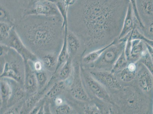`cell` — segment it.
I'll list each match as a JSON object with an SVG mask.
<instances>
[{"label": "cell", "instance_id": "cell-26", "mask_svg": "<svg viewBox=\"0 0 153 114\" xmlns=\"http://www.w3.org/2000/svg\"><path fill=\"white\" fill-rule=\"evenodd\" d=\"M0 12H1V16H0L1 22H5V23L15 25V21L12 18L10 12L7 8L1 3Z\"/></svg>", "mask_w": 153, "mask_h": 114}, {"label": "cell", "instance_id": "cell-16", "mask_svg": "<svg viewBox=\"0 0 153 114\" xmlns=\"http://www.w3.org/2000/svg\"><path fill=\"white\" fill-rule=\"evenodd\" d=\"M68 24H66L65 25V34L64 36L63 44H62V48L58 56L57 64L55 70L54 72V74L58 72V69L60 68L65 62L66 61L68 58L70 56L69 51H68L67 40V36L68 31Z\"/></svg>", "mask_w": 153, "mask_h": 114}, {"label": "cell", "instance_id": "cell-23", "mask_svg": "<svg viewBox=\"0 0 153 114\" xmlns=\"http://www.w3.org/2000/svg\"><path fill=\"white\" fill-rule=\"evenodd\" d=\"M129 63L124 50L115 62L111 72L114 74L120 73L123 69L127 67Z\"/></svg>", "mask_w": 153, "mask_h": 114}, {"label": "cell", "instance_id": "cell-13", "mask_svg": "<svg viewBox=\"0 0 153 114\" xmlns=\"http://www.w3.org/2000/svg\"><path fill=\"white\" fill-rule=\"evenodd\" d=\"M137 81L139 87L144 92H149L152 89L153 76L144 65L139 71Z\"/></svg>", "mask_w": 153, "mask_h": 114}, {"label": "cell", "instance_id": "cell-14", "mask_svg": "<svg viewBox=\"0 0 153 114\" xmlns=\"http://www.w3.org/2000/svg\"><path fill=\"white\" fill-rule=\"evenodd\" d=\"M50 85V83H47V85L42 90L28 97L23 103L20 113H30L36 104L38 103L39 101H41L44 93L48 89Z\"/></svg>", "mask_w": 153, "mask_h": 114}, {"label": "cell", "instance_id": "cell-6", "mask_svg": "<svg viewBox=\"0 0 153 114\" xmlns=\"http://www.w3.org/2000/svg\"><path fill=\"white\" fill-rule=\"evenodd\" d=\"M73 73L71 83L70 87L71 95L78 101L87 102L90 101L82 79L81 69L77 62L73 66Z\"/></svg>", "mask_w": 153, "mask_h": 114}, {"label": "cell", "instance_id": "cell-5", "mask_svg": "<svg viewBox=\"0 0 153 114\" xmlns=\"http://www.w3.org/2000/svg\"><path fill=\"white\" fill-rule=\"evenodd\" d=\"M1 44H5L16 51L23 58L25 61L34 62L38 59L35 54L27 48L18 34L15 26L12 29L9 37Z\"/></svg>", "mask_w": 153, "mask_h": 114}, {"label": "cell", "instance_id": "cell-25", "mask_svg": "<svg viewBox=\"0 0 153 114\" xmlns=\"http://www.w3.org/2000/svg\"><path fill=\"white\" fill-rule=\"evenodd\" d=\"M15 25L5 22L0 23V39L1 42L4 41L10 34Z\"/></svg>", "mask_w": 153, "mask_h": 114}, {"label": "cell", "instance_id": "cell-2", "mask_svg": "<svg viewBox=\"0 0 153 114\" xmlns=\"http://www.w3.org/2000/svg\"><path fill=\"white\" fill-rule=\"evenodd\" d=\"M15 26L23 42L35 55L56 54L63 44L65 26L62 16L25 15Z\"/></svg>", "mask_w": 153, "mask_h": 114}, {"label": "cell", "instance_id": "cell-34", "mask_svg": "<svg viewBox=\"0 0 153 114\" xmlns=\"http://www.w3.org/2000/svg\"><path fill=\"white\" fill-rule=\"evenodd\" d=\"M146 47L147 50L149 53V55H150V58H151L152 61L153 63V47L150 45L149 44L145 43Z\"/></svg>", "mask_w": 153, "mask_h": 114}, {"label": "cell", "instance_id": "cell-17", "mask_svg": "<svg viewBox=\"0 0 153 114\" xmlns=\"http://www.w3.org/2000/svg\"><path fill=\"white\" fill-rule=\"evenodd\" d=\"M67 40L69 55L72 58L76 55L80 48V39L74 33L68 30Z\"/></svg>", "mask_w": 153, "mask_h": 114}, {"label": "cell", "instance_id": "cell-3", "mask_svg": "<svg viewBox=\"0 0 153 114\" xmlns=\"http://www.w3.org/2000/svg\"><path fill=\"white\" fill-rule=\"evenodd\" d=\"M1 64L3 65L1 78L12 79L24 87L25 63L22 57L10 47L7 52L1 56Z\"/></svg>", "mask_w": 153, "mask_h": 114}, {"label": "cell", "instance_id": "cell-24", "mask_svg": "<svg viewBox=\"0 0 153 114\" xmlns=\"http://www.w3.org/2000/svg\"><path fill=\"white\" fill-rule=\"evenodd\" d=\"M139 7L144 16L148 17H153V0H140Z\"/></svg>", "mask_w": 153, "mask_h": 114}, {"label": "cell", "instance_id": "cell-33", "mask_svg": "<svg viewBox=\"0 0 153 114\" xmlns=\"http://www.w3.org/2000/svg\"><path fill=\"white\" fill-rule=\"evenodd\" d=\"M54 103L56 107L58 106L62 105V104L65 102L64 101L63 98L60 95L58 96L55 97L54 99Z\"/></svg>", "mask_w": 153, "mask_h": 114}, {"label": "cell", "instance_id": "cell-4", "mask_svg": "<svg viewBox=\"0 0 153 114\" xmlns=\"http://www.w3.org/2000/svg\"><path fill=\"white\" fill-rule=\"evenodd\" d=\"M126 40L117 41L110 46L97 60L91 64L92 67L98 70L111 71L115 62L124 50Z\"/></svg>", "mask_w": 153, "mask_h": 114}, {"label": "cell", "instance_id": "cell-15", "mask_svg": "<svg viewBox=\"0 0 153 114\" xmlns=\"http://www.w3.org/2000/svg\"><path fill=\"white\" fill-rule=\"evenodd\" d=\"M146 50L145 44L142 40L132 39L131 53L129 62L137 61L140 59Z\"/></svg>", "mask_w": 153, "mask_h": 114}, {"label": "cell", "instance_id": "cell-31", "mask_svg": "<svg viewBox=\"0 0 153 114\" xmlns=\"http://www.w3.org/2000/svg\"><path fill=\"white\" fill-rule=\"evenodd\" d=\"M83 112L85 114H95L101 113V110L95 104H87L83 107Z\"/></svg>", "mask_w": 153, "mask_h": 114}, {"label": "cell", "instance_id": "cell-36", "mask_svg": "<svg viewBox=\"0 0 153 114\" xmlns=\"http://www.w3.org/2000/svg\"><path fill=\"white\" fill-rule=\"evenodd\" d=\"M24 1L25 2L26 5V8H27L33 4L34 3L37 2V1H40V0H24Z\"/></svg>", "mask_w": 153, "mask_h": 114}, {"label": "cell", "instance_id": "cell-30", "mask_svg": "<svg viewBox=\"0 0 153 114\" xmlns=\"http://www.w3.org/2000/svg\"><path fill=\"white\" fill-rule=\"evenodd\" d=\"M72 112V109L70 105L66 102L56 107L54 113L56 114H70Z\"/></svg>", "mask_w": 153, "mask_h": 114}, {"label": "cell", "instance_id": "cell-9", "mask_svg": "<svg viewBox=\"0 0 153 114\" xmlns=\"http://www.w3.org/2000/svg\"><path fill=\"white\" fill-rule=\"evenodd\" d=\"M90 74L105 87L115 90H120L122 89L121 85L115 74L111 71L94 70L90 72Z\"/></svg>", "mask_w": 153, "mask_h": 114}, {"label": "cell", "instance_id": "cell-27", "mask_svg": "<svg viewBox=\"0 0 153 114\" xmlns=\"http://www.w3.org/2000/svg\"><path fill=\"white\" fill-rule=\"evenodd\" d=\"M129 2L131 5L135 17L137 21V25L139 26L141 30H144L145 28L144 24L143 23L142 19L140 17L139 13L138 7H137V0H129Z\"/></svg>", "mask_w": 153, "mask_h": 114}, {"label": "cell", "instance_id": "cell-21", "mask_svg": "<svg viewBox=\"0 0 153 114\" xmlns=\"http://www.w3.org/2000/svg\"><path fill=\"white\" fill-rule=\"evenodd\" d=\"M58 58L55 53L48 54L43 56L41 60L45 69L49 71H53L54 73L57 64Z\"/></svg>", "mask_w": 153, "mask_h": 114}, {"label": "cell", "instance_id": "cell-35", "mask_svg": "<svg viewBox=\"0 0 153 114\" xmlns=\"http://www.w3.org/2000/svg\"><path fill=\"white\" fill-rule=\"evenodd\" d=\"M148 33L149 35L151 36V38H153V20L150 23L148 28Z\"/></svg>", "mask_w": 153, "mask_h": 114}, {"label": "cell", "instance_id": "cell-22", "mask_svg": "<svg viewBox=\"0 0 153 114\" xmlns=\"http://www.w3.org/2000/svg\"><path fill=\"white\" fill-rule=\"evenodd\" d=\"M72 57L70 56L62 65L58 73V77L60 80H66L69 78L73 73V65L72 64Z\"/></svg>", "mask_w": 153, "mask_h": 114}, {"label": "cell", "instance_id": "cell-10", "mask_svg": "<svg viewBox=\"0 0 153 114\" xmlns=\"http://www.w3.org/2000/svg\"><path fill=\"white\" fill-rule=\"evenodd\" d=\"M19 83L7 78H1V110L7 107L15 88Z\"/></svg>", "mask_w": 153, "mask_h": 114}, {"label": "cell", "instance_id": "cell-19", "mask_svg": "<svg viewBox=\"0 0 153 114\" xmlns=\"http://www.w3.org/2000/svg\"><path fill=\"white\" fill-rule=\"evenodd\" d=\"M137 67L135 62H129L127 67L120 73L121 80L125 82H130L135 77Z\"/></svg>", "mask_w": 153, "mask_h": 114}, {"label": "cell", "instance_id": "cell-8", "mask_svg": "<svg viewBox=\"0 0 153 114\" xmlns=\"http://www.w3.org/2000/svg\"><path fill=\"white\" fill-rule=\"evenodd\" d=\"M81 74L88 88L94 95L100 99L112 103L110 95L105 87L92 76L89 73L81 70Z\"/></svg>", "mask_w": 153, "mask_h": 114}, {"label": "cell", "instance_id": "cell-12", "mask_svg": "<svg viewBox=\"0 0 153 114\" xmlns=\"http://www.w3.org/2000/svg\"><path fill=\"white\" fill-rule=\"evenodd\" d=\"M136 21L131 5L129 2L122 30L118 37V40L126 38L135 28H137V24Z\"/></svg>", "mask_w": 153, "mask_h": 114}, {"label": "cell", "instance_id": "cell-28", "mask_svg": "<svg viewBox=\"0 0 153 114\" xmlns=\"http://www.w3.org/2000/svg\"><path fill=\"white\" fill-rule=\"evenodd\" d=\"M37 83H38L39 90L40 91L42 90L46 86L48 76L45 70L38 72H35Z\"/></svg>", "mask_w": 153, "mask_h": 114}, {"label": "cell", "instance_id": "cell-18", "mask_svg": "<svg viewBox=\"0 0 153 114\" xmlns=\"http://www.w3.org/2000/svg\"><path fill=\"white\" fill-rule=\"evenodd\" d=\"M67 80H59L55 83L47 92L46 94L47 98L53 99L58 96L60 95L68 85Z\"/></svg>", "mask_w": 153, "mask_h": 114}, {"label": "cell", "instance_id": "cell-32", "mask_svg": "<svg viewBox=\"0 0 153 114\" xmlns=\"http://www.w3.org/2000/svg\"><path fill=\"white\" fill-rule=\"evenodd\" d=\"M32 64L33 69L35 72L41 71L45 69L44 64L42 60L37 59L34 62H33Z\"/></svg>", "mask_w": 153, "mask_h": 114}, {"label": "cell", "instance_id": "cell-11", "mask_svg": "<svg viewBox=\"0 0 153 114\" xmlns=\"http://www.w3.org/2000/svg\"><path fill=\"white\" fill-rule=\"evenodd\" d=\"M25 76L24 88L30 95L38 91L39 87L35 72L33 67V62L25 61Z\"/></svg>", "mask_w": 153, "mask_h": 114}, {"label": "cell", "instance_id": "cell-7", "mask_svg": "<svg viewBox=\"0 0 153 114\" xmlns=\"http://www.w3.org/2000/svg\"><path fill=\"white\" fill-rule=\"evenodd\" d=\"M27 15L62 16L56 4L47 0H40L26 8L24 11L23 16Z\"/></svg>", "mask_w": 153, "mask_h": 114}, {"label": "cell", "instance_id": "cell-20", "mask_svg": "<svg viewBox=\"0 0 153 114\" xmlns=\"http://www.w3.org/2000/svg\"><path fill=\"white\" fill-rule=\"evenodd\" d=\"M117 41V40H114L112 42L108 44V45L105 46L103 47L102 48L93 51L92 52L89 53L88 54H87V55L83 57L82 59L83 62L86 64L94 63L102 55V53L108 47L112 45V44H114V43L116 42Z\"/></svg>", "mask_w": 153, "mask_h": 114}, {"label": "cell", "instance_id": "cell-1", "mask_svg": "<svg viewBox=\"0 0 153 114\" xmlns=\"http://www.w3.org/2000/svg\"><path fill=\"white\" fill-rule=\"evenodd\" d=\"M129 0H76L68 10V30L88 46L119 37Z\"/></svg>", "mask_w": 153, "mask_h": 114}, {"label": "cell", "instance_id": "cell-29", "mask_svg": "<svg viewBox=\"0 0 153 114\" xmlns=\"http://www.w3.org/2000/svg\"><path fill=\"white\" fill-rule=\"evenodd\" d=\"M141 62L153 76V63L147 50L140 58Z\"/></svg>", "mask_w": 153, "mask_h": 114}]
</instances>
